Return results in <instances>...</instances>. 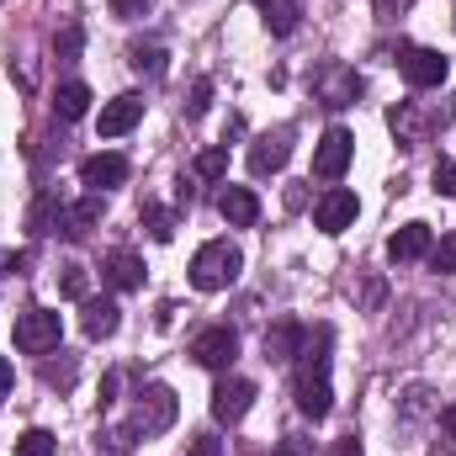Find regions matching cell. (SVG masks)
<instances>
[{"label": "cell", "mask_w": 456, "mask_h": 456, "mask_svg": "<svg viewBox=\"0 0 456 456\" xmlns=\"http://www.w3.org/2000/svg\"><path fill=\"white\" fill-rule=\"evenodd\" d=\"M319 345L303 340V366H297V409L308 419H324L335 409V387H330V330L314 335Z\"/></svg>", "instance_id": "obj_1"}, {"label": "cell", "mask_w": 456, "mask_h": 456, "mask_svg": "<svg viewBox=\"0 0 456 456\" xmlns=\"http://www.w3.org/2000/svg\"><path fill=\"white\" fill-rule=\"evenodd\" d=\"M239 265H244V255L228 239H213V244H202L191 255V287L197 292H228L239 281Z\"/></svg>", "instance_id": "obj_2"}, {"label": "cell", "mask_w": 456, "mask_h": 456, "mask_svg": "<svg viewBox=\"0 0 456 456\" xmlns=\"http://www.w3.org/2000/svg\"><path fill=\"white\" fill-rule=\"evenodd\" d=\"M59 340H64V324H59L53 308H27V314H16V350H21V355H48V350H59Z\"/></svg>", "instance_id": "obj_3"}, {"label": "cell", "mask_w": 456, "mask_h": 456, "mask_svg": "<svg viewBox=\"0 0 456 456\" xmlns=\"http://www.w3.org/2000/svg\"><path fill=\"white\" fill-rule=\"evenodd\" d=\"M175 414H181L175 393H170L165 382H149V387L138 393V403H133V430H138V436H159V430L175 425Z\"/></svg>", "instance_id": "obj_4"}, {"label": "cell", "mask_w": 456, "mask_h": 456, "mask_svg": "<svg viewBox=\"0 0 456 456\" xmlns=\"http://www.w3.org/2000/svg\"><path fill=\"white\" fill-rule=\"evenodd\" d=\"M398 69H403V80H409L414 91H436V86H446V75H452V59H446L441 48H403Z\"/></svg>", "instance_id": "obj_5"}, {"label": "cell", "mask_w": 456, "mask_h": 456, "mask_svg": "<svg viewBox=\"0 0 456 456\" xmlns=\"http://www.w3.org/2000/svg\"><path fill=\"white\" fill-rule=\"evenodd\" d=\"M350 154H355V138H350V127H330V133L319 138V149H314V175H324V181H340L345 170H350Z\"/></svg>", "instance_id": "obj_6"}, {"label": "cell", "mask_w": 456, "mask_h": 456, "mask_svg": "<svg viewBox=\"0 0 456 456\" xmlns=\"http://www.w3.org/2000/svg\"><path fill=\"white\" fill-rule=\"evenodd\" d=\"M233 355H239V335H233L228 324H213V330H202V335L191 340V361L208 366V371H228Z\"/></svg>", "instance_id": "obj_7"}, {"label": "cell", "mask_w": 456, "mask_h": 456, "mask_svg": "<svg viewBox=\"0 0 456 456\" xmlns=\"http://www.w3.org/2000/svg\"><path fill=\"white\" fill-rule=\"evenodd\" d=\"M249 403H255V382L249 377H224L213 387V419L218 425H239L249 414Z\"/></svg>", "instance_id": "obj_8"}, {"label": "cell", "mask_w": 456, "mask_h": 456, "mask_svg": "<svg viewBox=\"0 0 456 456\" xmlns=\"http://www.w3.org/2000/svg\"><path fill=\"white\" fill-rule=\"evenodd\" d=\"M287 154H292V127L260 133V138L249 143V170H255V175H276V170L287 165Z\"/></svg>", "instance_id": "obj_9"}, {"label": "cell", "mask_w": 456, "mask_h": 456, "mask_svg": "<svg viewBox=\"0 0 456 456\" xmlns=\"http://www.w3.org/2000/svg\"><path fill=\"white\" fill-rule=\"evenodd\" d=\"M355 213H361L355 191L335 186V191H324V197H319V208H314V224L324 228V233H345V228L355 224Z\"/></svg>", "instance_id": "obj_10"}, {"label": "cell", "mask_w": 456, "mask_h": 456, "mask_svg": "<svg viewBox=\"0 0 456 456\" xmlns=\"http://www.w3.org/2000/svg\"><path fill=\"white\" fill-rule=\"evenodd\" d=\"M430 244H436V239H430V224H403L393 239H387V260H393V265L425 260V255H430Z\"/></svg>", "instance_id": "obj_11"}, {"label": "cell", "mask_w": 456, "mask_h": 456, "mask_svg": "<svg viewBox=\"0 0 456 456\" xmlns=\"http://www.w3.org/2000/svg\"><path fill=\"white\" fill-rule=\"evenodd\" d=\"M102 276H107L112 292H138V287H143V260H138L133 249H112V255L102 260Z\"/></svg>", "instance_id": "obj_12"}, {"label": "cell", "mask_w": 456, "mask_h": 456, "mask_svg": "<svg viewBox=\"0 0 456 456\" xmlns=\"http://www.w3.org/2000/svg\"><path fill=\"white\" fill-rule=\"evenodd\" d=\"M218 213H224L233 228H255L260 224V197L249 186H224L218 191Z\"/></svg>", "instance_id": "obj_13"}, {"label": "cell", "mask_w": 456, "mask_h": 456, "mask_svg": "<svg viewBox=\"0 0 456 456\" xmlns=\"http://www.w3.org/2000/svg\"><path fill=\"white\" fill-rule=\"evenodd\" d=\"M80 181H86L91 191L122 186V181H127V159H122V154H91V159L80 165Z\"/></svg>", "instance_id": "obj_14"}, {"label": "cell", "mask_w": 456, "mask_h": 456, "mask_svg": "<svg viewBox=\"0 0 456 456\" xmlns=\"http://www.w3.org/2000/svg\"><path fill=\"white\" fill-rule=\"evenodd\" d=\"M319 96H324V107H350V102L361 96V80H355V69L330 64V69L319 75Z\"/></svg>", "instance_id": "obj_15"}, {"label": "cell", "mask_w": 456, "mask_h": 456, "mask_svg": "<svg viewBox=\"0 0 456 456\" xmlns=\"http://www.w3.org/2000/svg\"><path fill=\"white\" fill-rule=\"evenodd\" d=\"M138 117H143V96H117V102H107L102 107V138H122L127 127H138Z\"/></svg>", "instance_id": "obj_16"}, {"label": "cell", "mask_w": 456, "mask_h": 456, "mask_svg": "<svg viewBox=\"0 0 456 456\" xmlns=\"http://www.w3.org/2000/svg\"><path fill=\"white\" fill-rule=\"evenodd\" d=\"M80 330H86V340H112L117 335V303L112 297H86Z\"/></svg>", "instance_id": "obj_17"}, {"label": "cell", "mask_w": 456, "mask_h": 456, "mask_svg": "<svg viewBox=\"0 0 456 456\" xmlns=\"http://www.w3.org/2000/svg\"><path fill=\"white\" fill-rule=\"evenodd\" d=\"M102 218H107V197H102V191H91V197H80V202L64 213V233H69V239H86Z\"/></svg>", "instance_id": "obj_18"}, {"label": "cell", "mask_w": 456, "mask_h": 456, "mask_svg": "<svg viewBox=\"0 0 456 456\" xmlns=\"http://www.w3.org/2000/svg\"><path fill=\"white\" fill-rule=\"evenodd\" d=\"M86 112H91V86H86V80H64V86L53 91V117L80 122Z\"/></svg>", "instance_id": "obj_19"}, {"label": "cell", "mask_w": 456, "mask_h": 456, "mask_svg": "<svg viewBox=\"0 0 456 456\" xmlns=\"http://www.w3.org/2000/svg\"><path fill=\"white\" fill-rule=\"evenodd\" d=\"M303 324H276V330H265V361H292V355H303Z\"/></svg>", "instance_id": "obj_20"}, {"label": "cell", "mask_w": 456, "mask_h": 456, "mask_svg": "<svg viewBox=\"0 0 456 456\" xmlns=\"http://www.w3.org/2000/svg\"><path fill=\"white\" fill-rule=\"evenodd\" d=\"M297 0H265V27L276 32V37H292L297 32Z\"/></svg>", "instance_id": "obj_21"}, {"label": "cell", "mask_w": 456, "mask_h": 456, "mask_svg": "<svg viewBox=\"0 0 456 456\" xmlns=\"http://www.w3.org/2000/svg\"><path fill=\"white\" fill-rule=\"evenodd\" d=\"M59 292L75 297V303H86V297H91V276H86V265H75V260L59 265Z\"/></svg>", "instance_id": "obj_22"}, {"label": "cell", "mask_w": 456, "mask_h": 456, "mask_svg": "<svg viewBox=\"0 0 456 456\" xmlns=\"http://www.w3.org/2000/svg\"><path fill=\"white\" fill-rule=\"evenodd\" d=\"M143 228H149V239L170 244V239H175V213H170V208H154V202H143Z\"/></svg>", "instance_id": "obj_23"}, {"label": "cell", "mask_w": 456, "mask_h": 456, "mask_svg": "<svg viewBox=\"0 0 456 456\" xmlns=\"http://www.w3.org/2000/svg\"><path fill=\"white\" fill-rule=\"evenodd\" d=\"M191 170H197L202 181H224V175H228V149H202Z\"/></svg>", "instance_id": "obj_24"}, {"label": "cell", "mask_w": 456, "mask_h": 456, "mask_svg": "<svg viewBox=\"0 0 456 456\" xmlns=\"http://www.w3.org/2000/svg\"><path fill=\"white\" fill-rule=\"evenodd\" d=\"M430 271L436 276H452L456 271V233H446L441 244H430Z\"/></svg>", "instance_id": "obj_25"}, {"label": "cell", "mask_w": 456, "mask_h": 456, "mask_svg": "<svg viewBox=\"0 0 456 456\" xmlns=\"http://www.w3.org/2000/svg\"><path fill=\"white\" fill-rule=\"evenodd\" d=\"M59 452V441L48 436V430H27L21 441H16V456H53Z\"/></svg>", "instance_id": "obj_26"}, {"label": "cell", "mask_w": 456, "mask_h": 456, "mask_svg": "<svg viewBox=\"0 0 456 456\" xmlns=\"http://www.w3.org/2000/svg\"><path fill=\"white\" fill-rule=\"evenodd\" d=\"M133 69L149 75V80H159L165 75V48H133Z\"/></svg>", "instance_id": "obj_27"}, {"label": "cell", "mask_w": 456, "mask_h": 456, "mask_svg": "<svg viewBox=\"0 0 456 456\" xmlns=\"http://www.w3.org/2000/svg\"><path fill=\"white\" fill-rule=\"evenodd\" d=\"M32 233H53V224H59V202L53 197H37V208H32Z\"/></svg>", "instance_id": "obj_28"}, {"label": "cell", "mask_w": 456, "mask_h": 456, "mask_svg": "<svg viewBox=\"0 0 456 456\" xmlns=\"http://www.w3.org/2000/svg\"><path fill=\"white\" fill-rule=\"evenodd\" d=\"M43 382H48V387H69V382H75V355H64L59 366L48 361V366H43Z\"/></svg>", "instance_id": "obj_29"}, {"label": "cell", "mask_w": 456, "mask_h": 456, "mask_svg": "<svg viewBox=\"0 0 456 456\" xmlns=\"http://www.w3.org/2000/svg\"><path fill=\"white\" fill-rule=\"evenodd\" d=\"M80 43H86V32H80V27H64V32L53 37V53H59V59H75Z\"/></svg>", "instance_id": "obj_30"}, {"label": "cell", "mask_w": 456, "mask_h": 456, "mask_svg": "<svg viewBox=\"0 0 456 456\" xmlns=\"http://www.w3.org/2000/svg\"><path fill=\"white\" fill-rule=\"evenodd\" d=\"M208 107H213V80H197L191 86V102H186V117H202Z\"/></svg>", "instance_id": "obj_31"}, {"label": "cell", "mask_w": 456, "mask_h": 456, "mask_svg": "<svg viewBox=\"0 0 456 456\" xmlns=\"http://www.w3.org/2000/svg\"><path fill=\"white\" fill-rule=\"evenodd\" d=\"M436 191L441 197H456V165H436Z\"/></svg>", "instance_id": "obj_32"}, {"label": "cell", "mask_w": 456, "mask_h": 456, "mask_svg": "<svg viewBox=\"0 0 456 456\" xmlns=\"http://www.w3.org/2000/svg\"><path fill=\"white\" fill-rule=\"evenodd\" d=\"M143 11H149V0H112V16H122V21H133Z\"/></svg>", "instance_id": "obj_33"}, {"label": "cell", "mask_w": 456, "mask_h": 456, "mask_svg": "<svg viewBox=\"0 0 456 456\" xmlns=\"http://www.w3.org/2000/svg\"><path fill=\"white\" fill-rule=\"evenodd\" d=\"M191 456H224L218 436H197V441H191Z\"/></svg>", "instance_id": "obj_34"}, {"label": "cell", "mask_w": 456, "mask_h": 456, "mask_svg": "<svg viewBox=\"0 0 456 456\" xmlns=\"http://www.w3.org/2000/svg\"><path fill=\"white\" fill-rule=\"evenodd\" d=\"M112 398H117V371H107V377H102V409H107Z\"/></svg>", "instance_id": "obj_35"}, {"label": "cell", "mask_w": 456, "mask_h": 456, "mask_svg": "<svg viewBox=\"0 0 456 456\" xmlns=\"http://www.w3.org/2000/svg\"><path fill=\"white\" fill-rule=\"evenodd\" d=\"M441 430H446V441H456V403L441 414Z\"/></svg>", "instance_id": "obj_36"}, {"label": "cell", "mask_w": 456, "mask_h": 456, "mask_svg": "<svg viewBox=\"0 0 456 456\" xmlns=\"http://www.w3.org/2000/svg\"><path fill=\"white\" fill-rule=\"evenodd\" d=\"M5 393H11V366L0 361V403H5Z\"/></svg>", "instance_id": "obj_37"}, {"label": "cell", "mask_w": 456, "mask_h": 456, "mask_svg": "<svg viewBox=\"0 0 456 456\" xmlns=\"http://www.w3.org/2000/svg\"><path fill=\"white\" fill-rule=\"evenodd\" d=\"M393 5H398V11H403V5H409V0H377V11H382V16H393Z\"/></svg>", "instance_id": "obj_38"}]
</instances>
